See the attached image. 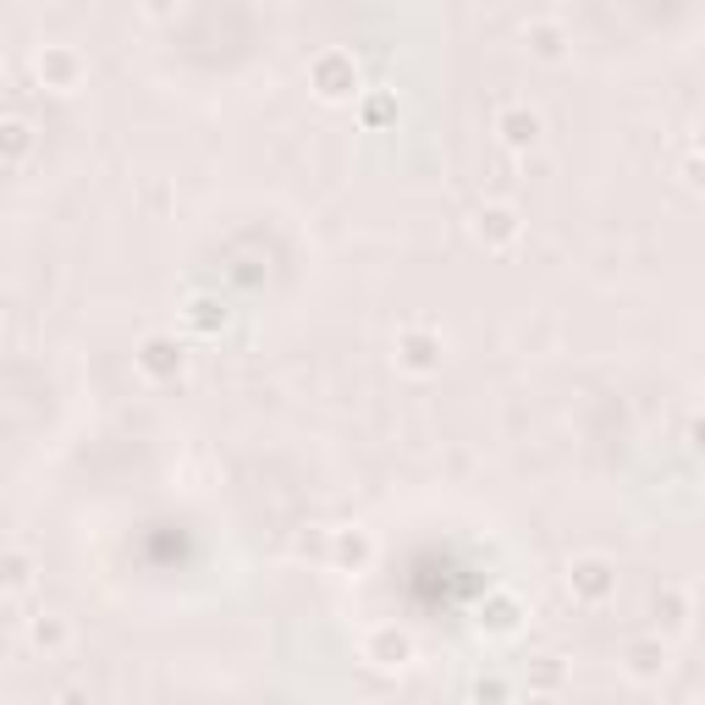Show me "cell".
Listing matches in <instances>:
<instances>
[{"label":"cell","mask_w":705,"mask_h":705,"mask_svg":"<svg viewBox=\"0 0 705 705\" xmlns=\"http://www.w3.org/2000/svg\"><path fill=\"white\" fill-rule=\"evenodd\" d=\"M496 133L512 144V149H535L541 144V111H529V106H507L496 116Z\"/></svg>","instance_id":"8992f818"},{"label":"cell","mask_w":705,"mask_h":705,"mask_svg":"<svg viewBox=\"0 0 705 705\" xmlns=\"http://www.w3.org/2000/svg\"><path fill=\"white\" fill-rule=\"evenodd\" d=\"M34 645H45V651L66 645V623H61V617H39V623H34Z\"/></svg>","instance_id":"e0dca14e"},{"label":"cell","mask_w":705,"mask_h":705,"mask_svg":"<svg viewBox=\"0 0 705 705\" xmlns=\"http://www.w3.org/2000/svg\"><path fill=\"white\" fill-rule=\"evenodd\" d=\"M474 700H480V705H502V700H507V683H502V678H480V683H474Z\"/></svg>","instance_id":"ac0fdd59"},{"label":"cell","mask_w":705,"mask_h":705,"mask_svg":"<svg viewBox=\"0 0 705 705\" xmlns=\"http://www.w3.org/2000/svg\"><path fill=\"white\" fill-rule=\"evenodd\" d=\"M194 325L215 331V304H205V298H199V304H194Z\"/></svg>","instance_id":"d6986e66"},{"label":"cell","mask_w":705,"mask_h":705,"mask_svg":"<svg viewBox=\"0 0 705 705\" xmlns=\"http://www.w3.org/2000/svg\"><path fill=\"white\" fill-rule=\"evenodd\" d=\"M138 364H144V375L171 381L176 370H183V347H176L171 336H149V342H144V352H138Z\"/></svg>","instance_id":"52a82bcc"},{"label":"cell","mask_w":705,"mask_h":705,"mask_svg":"<svg viewBox=\"0 0 705 705\" xmlns=\"http://www.w3.org/2000/svg\"><path fill=\"white\" fill-rule=\"evenodd\" d=\"M689 435H694V447L705 453V419H694V430H689Z\"/></svg>","instance_id":"7402d4cb"},{"label":"cell","mask_w":705,"mask_h":705,"mask_svg":"<svg viewBox=\"0 0 705 705\" xmlns=\"http://www.w3.org/2000/svg\"><path fill=\"white\" fill-rule=\"evenodd\" d=\"M485 629L491 634H512L518 629V601L512 595H491L485 601Z\"/></svg>","instance_id":"7c38bea8"},{"label":"cell","mask_w":705,"mask_h":705,"mask_svg":"<svg viewBox=\"0 0 705 705\" xmlns=\"http://www.w3.org/2000/svg\"><path fill=\"white\" fill-rule=\"evenodd\" d=\"M386 116H397V95H386V88H375V95H364V122L381 127Z\"/></svg>","instance_id":"2e32d148"},{"label":"cell","mask_w":705,"mask_h":705,"mask_svg":"<svg viewBox=\"0 0 705 705\" xmlns=\"http://www.w3.org/2000/svg\"><path fill=\"white\" fill-rule=\"evenodd\" d=\"M518 39H523V50H529V55L546 61V66H557V61L568 55V45H573V39H568V28H562L557 17H535V23H523V34H518Z\"/></svg>","instance_id":"277c9868"},{"label":"cell","mask_w":705,"mask_h":705,"mask_svg":"<svg viewBox=\"0 0 705 705\" xmlns=\"http://www.w3.org/2000/svg\"><path fill=\"white\" fill-rule=\"evenodd\" d=\"M28 584V562L23 557H12V590H23Z\"/></svg>","instance_id":"ffe728a7"},{"label":"cell","mask_w":705,"mask_h":705,"mask_svg":"<svg viewBox=\"0 0 705 705\" xmlns=\"http://www.w3.org/2000/svg\"><path fill=\"white\" fill-rule=\"evenodd\" d=\"M568 590H573L579 601L601 606V601L617 590V573H611V562H606V557H579V562L568 568Z\"/></svg>","instance_id":"3957f363"},{"label":"cell","mask_w":705,"mask_h":705,"mask_svg":"<svg viewBox=\"0 0 705 705\" xmlns=\"http://www.w3.org/2000/svg\"><path fill=\"white\" fill-rule=\"evenodd\" d=\"M623 661H629V678L651 683V678L667 672V645H661V640H634V645L623 651Z\"/></svg>","instance_id":"ba28073f"},{"label":"cell","mask_w":705,"mask_h":705,"mask_svg":"<svg viewBox=\"0 0 705 705\" xmlns=\"http://www.w3.org/2000/svg\"><path fill=\"white\" fill-rule=\"evenodd\" d=\"M364 651H370V661H381V667H403V661L413 656V640H408L403 629H375V634L364 640Z\"/></svg>","instance_id":"9c48e42d"},{"label":"cell","mask_w":705,"mask_h":705,"mask_svg":"<svg viewBox=\"0 0 705 705\" xmlns=\"http://www.w3.org/2000/svg\"><path fill=\"white\" fill-rule=\"evenodd\" d=\"M656 617L667 629H689V595L683 590H661L656 595Z\"/></svg>","instance_id":"5bb4252c"},{"label":"cell","mask_w":705,"mask_h":705,"mask_svg":"<svg viewBox=\"0 0 705 705\" xmlns=\"http://www.w3.org/2000/svg\"><path fill=\"white\" fill-rule=\"evenodd\" d=\"M34 72H39L45 88L66 95V88H77V77H83V55H77L72 45H45V50L34 55Z\"/></svg>","instance_id":"7a4b0ae2"},{"label":"cell","mask_w":705,"mask_h":705,"mask_svg":"<svg viewBox=\"0 0 705 705\" xmlns=\"http://www.w3.org/2000/svg\"><path fill=\"white\" fill-rule=\"evenodd\" d=\"M0 144H7V160H23L28 154V122L7 116V122H0Z\"/></svg>","instance_id":"9a60e30c"},{"label":"cell","mask_w":705,"mask_h":705,"mask_svg":"<svg viewBox=\"0 0 705 705\" xmlns=\"http://www.w3.org/2000/svg\"><path fill=\"white\" fill-rule=\"evenodd\" d=\"M397 364H403L408 375L441 370V342H435L430 331H403V336H397Z\"/></svg>","instance_id":"5b68a950"},{"label":"cell","mask_w":705,"mask_h":705,"mask_svg":"<svg viewBox=\"0 0 705 705\" xmlns=\"http://www.w3.org/2000/svg\"><path fill=\"white\" fill-rule=\"evenodd\" d=\"M474 232H480L491 248H507V243L518 237V215H512L507 205H485V210H480V221H474Z\"/></svg>","instance_id":"30bf717a"},{"label":"cell","mask_w":705,"mask_h":705,"mask_svg":"<svg viewBox=\"0 0 705 705\" xmlns=\"http://www.w3.org/2000/svg\"><path fill=\"white\" fill-rule=\"evenodd\" d=\"M309 88L320 100H331V106L359 95V61H352V50H320L309 61Z\"/></svg>","instance_id":"6da1fadb"},{"label":"cell","mask_w":705,"mask_h":705,"mask_svg":"<svg viewBox=\"0 0 705 705\" xmlns=\"http://www.w3.org/2000/svg\"><path fill=\"white\" fill-rule=\"evenodd\" d=\"M370 535H364V529H342V535H336V562L342 568H364L370 562Z\"/></svg>","instance_id":"8fae6325"},{"label":"cell","mask_w":705,"mask_h":705,"mask_svg":"<svg viewBox=\"0 0 705 705\" xmlns=\"http://www.w3.org/2000/svg\"><path fill=\"white\" fill-rule=\"evenodd\" d=\"M689 183H705V160H689Z\"/></svg>","instance_id":"44dd1931"},{"label":"cell","mask_w":705,"mask_h":705,"mask_svg":"<svg viewBox=\"0 0 705 705\" xmlns=\"http://www.w3.org/2000/svg\"><path fill=\"white\" fill-rule=\"evenodd\" d=\"M529 689H535V694H557L562 689V661L557 656H535V661H529Z\"/></svg>","instance_id":"4fadbf2b"},{"label":"cell","mask_w":705,"mask_h":705,"mask_svg":"<svg viewBox=\"0 0 705 705\" xmlns=\"http://www.w3.org/2000/svg\"><path fill=\"white\" fill-rule=\"evenodd\" d=\"M700 160H705V127H700Z\"/></svg>","instance_id":"603a6c76"}]
</instances>
